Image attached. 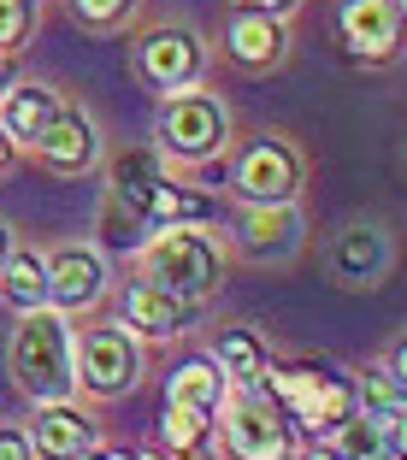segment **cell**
<instances>
[{
    "label": "cell",
    "mask_w": 407,
    "mask_h": 460,
    "mask_svg": "<svg viewBox=\"0 0 407 460\" xmlns=\"http://www.w3.org/2000/svg\"><path fill=\"white\" fill-rule=\"evenodd\" d=\"M165 407H195V413L213 420L218 407H225V372L213 360H183L165 378Z\"/></svg>",
    "instance_id": "cell-14"
},
{
    "label": "cell",
    "mask_w": 407,
    "mask_h": 460,
    "mask_svg": "<svg viewBox=\"0 0 407 460\" xmlns=\"http://www.w3.org/2000/svg\"><path fill=\"white\" fill-rule=\"evenodd\" d=\"M6 260H13V230L0 225V271H6Z\"/></svg>",
    "instance_id": "cell-30"
},
{
    "label": "cell",
    "mask_w": 407,
    "mask_h": 460,
    "mask_svg": "<svg viewBox=\"0 0 407 460\" xmlns=\"http://www.w3.org/2000/svg\"><path fill=\"white\" fill-rule=\"evenodd\" d=\"M218 372H225V384H254V378H266L271 372V354H266V342L254 337V331H243V325H231L225 337H218Z\"/></svg>",
    "instance_id": "cell-20"
},
{
    "label": "cell",
    "mask_w": 407,
    "mask_h": 460,
    "mask_svg": "<svg viewBox=\"0 0 407 460\" xmlns=\"http://www.w3.org/2000/svg\"><path fill=\"white\" fill-rule=\"evenodd\" d=\"M390 372H395V384H402V390H407V337H402V342H395V349H390Z\"/></svg>",
    "instance_id": "cell-29"
},
{
    "label": "cell",
    "mask_w": 407,
    "mask_h": 460,
    "mask_svg": "<svg viewBox=\"0 0 407 460\" xmlns=\"http://www.w3.org/2000/svg\"><path fill=\"white\" fill-rule=\"evenodd\" d=\"M236 6H243V13H271V18H284L296 0H236Z\"/></svg>",
    "instance_id": "cell-28"
},
{
    "label": "cell",
    "mask_w": 407,
    "mask_h": 460,
    "mask_svg": "<svg viewBox=\"0 0 407 460\" xmlns=\"http://www.w3.org/2000/svg\"><path fill=\"white\" fill-rule=\"evenodd\" d=\"M142 71H148V83H160V89H190L195 71H201V41H195V30H154V36L142 41Z\"/></svg>",
    "instance_id": "cell-10"
},
{
    "label": "cell",
    "mask_w": 407,
    "mask_h": 460,
    "mask_svg": "<svg viewBox=\"0 0 407 460\" xmlns=\"http://www.w3.org/2000/svg\"><path fill=\"white\" fill-rule=\"evenodd\" d=\"M48 284H54L59 307H95L107 296V266H101L95 248H59L48 260Z\"/></svg>",
    "instance_id": "cell-11"
},
{
    "label": "cell",
    "mask_w": 407,
    "mask_h": 460,
    "mask_svg": "<svg viewBox=\"0 0 407 460\" xmlns=\"http://www.w3.org/2000/svg\"><path fill=\"white\" fill-rule=\"evenodd\" d=\"M6 165H13V136L0 130V172H6Z\"/></svg>",
    "instance_id": "cell-31"
},
{
    "label": "cell",
    "mask_w": 407,
    "mask_h": 460,
    "mask_svg": "<svg viewBox=\"0 0 407 460\" xmlns=\"http://www.w3.org/2000/svg\"><path fill=\"white\" fill-rule=\"evenodd\" d=\"M390 460H407V407L390 420Z\"/></svg>",
    "instance_id": "cell-27"
},
{
    "label": "cell",
    "mask_w": 407,
    "mask_h": 460,
    "mask_svg": "<svg viewBox=\"0 0 407 460\" xmlns=\"http://www.w3.org/2000/svg\"><path fill=\"white\" fill-rule=\"evenodd\" d=\"M296 243H301V218L289 207H254L243 218V248L254 260H284Z\"/></svg>",
    "instance_id": "cell-15"
},
{
    "label": "cell",
    "mask_w": 407,
    "mask_h": 460,
    "mask_svg": "<svg viewBox=\"0 0 407 460\" xmlns=\"http://www.w3.org/2000/svg\"><path fill=\"white\" fill-rule=\"evenodd\" d=\"M342 41L360 59H390L402 41V13L395 0H342Z\"/></svg>",
    "instance_id": "cell-8"
},
{
    "label": "cell",
    "mask_w": 407,
    "mask_h": 460,
    "mask_svg": "<svg viewBox=\"0 0 407 460\" xmlns=\"http://www.w3.org/2000/svg\"><path fill=\"white\" fill-rule=\"evenodd\" d=\"M30 18H36L30 0H0V48H18L30 36Z\"/></svg>",
    "instance_id": "cell-24"
},
{
    "label": "cell",
    "mask_w": 407,
    "mask_h": 460,
    "mask_svg": "<svg viewBox=\"0 0 407 460\" xmlns=\"http://www.w3.org/2000/svg\"><path fill=\"white\" fill-rule=\"evenodd\" d=\"M124 319H130L142 337H177V331H190V301L160 289L148 278V284H136L130 296H124Z\"/></svg>",
    "instance_id": "cell-13"
},
{
    "label": "cell",
    "mask_w": 407,
    "mask_h": 460,
    "mask_svg": "<svg viewBox=\"0 0 407 460\" xmlns=\"http://www.w3.org/2000/svg\"><path fill=\"white\" fill-rule=\"evenodd\" d=\"M231 54L243 66H278L284 59V24L271 13H236L231 18Z\"/></svg>",
    "instance_id": "cell-18"
},
{
    "label": "cell",
    "mask_w": 407,
    "mask_h": 460,
    "mask_svg": "<svg viewBox=\"0 0 407 460\" xmlns=\"http://www.w3.org/2000/svg\"><path fill=\"white\" fill-rule=\"evenodd\" d=\"M41 160L54 165V172H83V165L95 160V124L83 119V112H59L54 130L36 142Z\"/></svg>",
    "instance_id": "cell-16"
},
{
    "label": "cell",
    "mask_w": 407,
    "mask_h": 460,
    "mask_svg": "<svg viewBox=\"0 0 407 460\" xmlns=\"http://www.w3.org/2000/svg\"><path fill=\"white\" fill-rule=\"evenodd\" d=\"M71 360H77V378L89 384L95 395H119L136 384V372H142V354H136V337L119 325H101L89 331V337L71 349Z\"/></svg>",
    "instance_id": "cell-6"
},
{
    "label": "cell",
    "mask_w": 407,
    "mask_h": 460,
    "mask_svg": "<svg viewBox=\"0 0 407 460\" xmlns=\"http://www.w3.org/2000/svg\"><path fill=\"white\" fill-rule=\"evenodd\" d=\"M36 448H30L24 431H0V460H30Z\"/></svg>",
    "instance_id": "cell-26"
},
{
    "label": "cell",
    "mask_w": 407,
    "mask_h": 460,
    "mask_svg": "<svg viewBox=\"0 0 407 460\" xmlns=\"http://www.w3.org/2000/svg\"><path fill=\"white\" fill-rule=\"evenodd\" d=\"M331 266H337L342 284H378L384 266H390V243H384L378 225H354L337 236V248H331Z\"/></svg>",
    "instance_id": "cell-12"
},
{
    "label": "cell",
    "mask_w": 407,
    "mask_h": 460,
    "mask_svg": "<svg viewBox=\"0 0 407 460\" xmlns=\"http://www.w3.org/2000/svg\"><path fill=\"white\" fill-rule=\"evenodd\" d=\"M0 101H6V66H0Z\"/></svg>",
    "instance_id": "cell-33"
},
{
    "label": "cell",
    "mask_w": 407,
    "mask_h": 460,
    "mask_svg": "<svg viewBox=\"0 0 407 460\" xmlns=\"http://www.w3.org/2000/svg\"><path fill=\"white\" fill-rule=\"evenodd\" d=\"M54 119H59L54 89L30 83V89H13V95H6V119H0V130L13 136V142H41V136L54 130Z\"/></svg>",
    "instance_id": "cell-17"
},
{
    "label": "cell",
    "mask_w": 407,
    "mask_h": 460,
    "mask_svg": "<svg viewBox=\"0 0 407 460\" xmlns=\"http://www.w3.org/2000/svg\"><path fill=\"white\" fill-rule=\"evenodd\" d=\"M0 296L13 301L18 313H41L54 301V284H48V260L41 254H13L6 271H0Z\"/></svg>",
    "instance_id": "cell-19"
},
{
    "label": "cell",
    "mask_w": 407,
    "mask_h": 460,
    "mask_svg": "<svg viewBox=\"0 0 407 460\" xmlns=\"http://www.w3.org/2000/svg\"><path fill=\"white\" fill-rule=\"evenodd\" d=\"M207 431H213V420L207 413H195V407H165V448H172L177 460H190L207 448Z\"/></svg>",
    "instance_id": "cell-23"
},
{
    "label": "cell",
    "mask_w": 407,
    "mask_h": 460,
    "mask_svg": "<svg viewBox=\"0 0 407 460\" xmlns=\"http://www.w3.org/2000/svg\"><path fill=\"white\" fill-rule=\"evenodd\" d=\"M354 395H360V413H367V420H378V425H390L395 413L407 407V390L395 384L390 366H367V372L354 378Z\"/></svg>",
    "instance_id": "cell-21"
},
{
    "label": "cell",
    "mask_w": 407,
    "mask_h": 460,
    "mask_svg": "<svg viewBox=\"0 0 407 460\" xmlns=\"http://www.w3.org/2000/svg\"><path fill=\"white\" fill-rule=\"evenodd\" d=\"M337 460H390V425L354 413L349 425H337Z\"/></svg>",
    "instance_id": "cell-22"
},
{
    "label": "cell",
    "mask_w": 407,
    "mask_h": 460,
    "mask_svg": "<svg viewBox=\"0 0 407 460\" xmlns=\"http://www.w3.org/2000/svg\"><path fill=\"white\" fill-rule=\"evenodd\" d=\"M160 142L177 160H207L213 148H225V107L207 89H172V101L160 107Z\"/></svg>",
    "instance_id": "cell-4"
},
{
    "label": "cell",
    "mask_w": 407,
    "mask_h": 460,
    "mask_svg": "<svg viewBox=\"0 0 407 460\" xmlns=\"http://www.w3.org/2000/svg\"><path fill=\"white\" fill-rule=\"evenodd\" d=\"M30 448H36V455H48V460H77V455H89V448H95V420H89L83 407H71V402H48L36 413Z\"/></svg>",
    "instance_id": "cell-9"
},
{
    "label": "cell",
    "mask_w": 407,
    "mask_h": 460,
    "mask_svg": "<svg viewBox=\"0 0 407 460\" xmlns=\"http://www.w3.org/2000/svg\"><path fill=\"white\" fill-rule=\"evenodd\" d=\"M395 13H402V18H407V0H395Z\"/></svg>",
    "instance_id": "cell-34"
},
{
    "label": "cell",
    "mask_w": 407,
    "mask_h": 460,
    "mask_svg": "<svg viewBox=\"0 0 407 460\" xmlns=\"http://www.w3.org/2000/svg\"><path fill=\"white\" fill-rule=\"evenodd\" d=\"M260 395H278L289 407V420H301L307 431H337L360 413V395H354V378L337 372L325 360H301V366H284L271 378H254Z\"/></svg>",
    "instance_id": "cell-1"
},
{
    "label": "cell",
    "mask_w": 407,
    "mask_h": 460,
    "mask_svg": "<svg viewBox=\"0 0 407 460\" xmlns=\"http://www.w3.org/2000/svg\"><path fill=\"white\" fill-rule=\"evenodd\" d=\"M148 271L160 289H172L183 301H201L218 284V248L207 236H195V230H160L148 243Z\"/></svg>",
    "instance_id": "cell-3"
},
{
    "label": "cell",
    "mask_w": 407,
    "mask_h": 460,
    "mask_svg": "<svg viewBox=\"0 0 407 460\" xmlns=\"http://www.w3.org/2000/svg\"><path fill=\"white\" fill-rule=\"evenodd\" d=\"M13 372L24 384V395H36L41 407L48 402H71L77 390V360H71V337H66V319L54 313H24V325L13 337Z\"/></svg>",
    "instance_id": "cell-2"
},
{
    "label": "cell",
    "mask_w": 407,
    "mask_h": 460,
    "mask_svg": "<svg viewBox=\"0 0 407 460\" xmlns=\"http://www.w3.org/2000/svg\"><path fill=\"white\" fill-rule=\"evenodd\" d=\"M307 460H337V448H325V443H319V448H307Z\"/></svg>",
    "instance_id": "cell-32"
},
{
    "label": "cell",
    "mask_w": 407,
    "mask_h": 460,
    "mask_svg": "<svg viewBox=\"0 0 407 460\" xmlns=\"http://www.w3.org/2000/svg\"><path fill=\"white\" fill-rule=\"evenodd\" d=\"M236 190L248 195L254 207H289L296 201V190H301V165H296V154L284 148V142H254V148L236 160Z\"/></svg>",
    "instance_id": "cell-7"
},
{
    "label": "cell",
    "mask_w": 407,
    "mask_h": 460,
    "mask_svg": "<svg viewBox=\"0 0 407 460\" xmlns=\"http://www.w3.org/2000/svg\"><path fill=\"white\" fill-rule=\"evenodd\" d=\"M225 448L231 460H289V420L271 395H236L225 407Z\"/></svg>",
    "instance_id": "cell-5"
},
{
    "label": "cell",
    "mask_w": 407,
    "mask_h": 460,
    "mask_svg": "<svg viewBox=\"0 0 407 460\" xmlns=\"http://www.w3.org/2000/svg\"><path fill=\"white\" fill-rule=\"evenodd\" d=\"M136 0H71V13L83 18V24H119V18H130Z\"/></svg>",
    "instance_id": "cell-25"
}]
</instances>
